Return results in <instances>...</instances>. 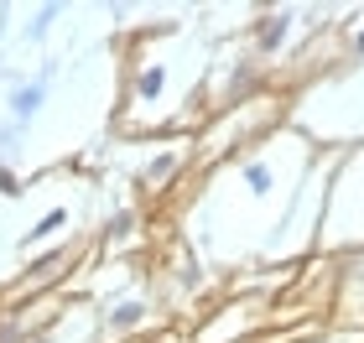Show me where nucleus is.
I'll list each match as a JSON object with an SVG mask.
<instances>
[{
  "mask_svg": "<svg viewBox=\"0 0 364 343\" xmlns=\"http://www.w3.org/2000/svg\"><path fill=\"white\" fill-rule=\"evenodd\" d=\"M291 26H296V11H260L255 21H250V42H255V62H266V58H276L281 47L291 42Z\"/></svg>",
  "mask_w": 364,
  "mask_h": 343,
  "instance_id": "obj_1",
  "label": "nucleus"
},
{
  "mask_svg": "<svg viewBox=\"0 0 364 343\" xmlns=\"http://www.w3.org/2000/svg\"><path fill=\"white\" fill-rule=\"evenodd\" d=\"M151 322V302L146 297H125V302H114L109 312H105V333L109 338H125V333H136Z\"/></svg>",
  "mask_w": 364,
  "mask_h": 343,
  "instance_id": "obj_2",
  "label": "nucleus"
},
{
  "mask_svg": "<svg viewBox=\"0 0 364 343\" xmlns=\"http://www.w3.org/2000/svg\"><path fill=\"white\" fill-rule=\"evenodd\" d=\"M177 172H182V151H177V146H161V151H156V156H151V161H146V167L136 172V183H141L146 192H161V187H167Z\"/></svg>",
  "mask_w": 364,
  "mask_h": 343,
  "instance_id": "obj_3",
  "label": "nucleus"
},
{
  "mask_svg": "<svg viewBox=\"0 0 364 343\" xmlns=\"http://www.w3.org/2000/svg\"><path fill=\"white\" fill-rule=\"evenodd\" d=\"M6 104H11V120H16V125H26L31 114H37V109L47 104V78H31V84H16V89L6 94Z\"/></svg>",
  "mask_w": 364,
  "mask_h": 343,
  "instance_id": "obj_4",
  "label": "nucleus"
},
{
  "mask_svg": "<svg viewBox=\"0 0 364 343\" xmlns=\"http://www.w3.org/2000/svg\"><path fill=\"white\" fill-rule=\"evenodd\" d=\"M161 89H167V62H141L130 78V104H156Z\"/></svg>",
  "mask_w": 364,
  "mask_h": 343,
  "instance_id": "obj_5",
  "label": "nucleus"
},
{
  "mask_svg": "<svg viewBox=\"0 0 364 343\" xmlns=\"http://www.w3.org/2000/svg\"><path fill=\"white\" fill-rule=\"evenodd\" d=\"M240 183L250 187V198H271L276 192V167L266 156H250V161H240Z\"/></svg>",
  "mask_w": 364,
  "mask_h": 343,
  "instance_id": "obj_6",
  "label": "nucleus"
},
{
  "mask_svg": "<svg viewBox=\"0 0 364 343\" xmlns=\"http://www.w3.org/2000/svg\"><path fill=\"white\" fill-rule=\"evenodd\" d=\"M63 224H68V208H47V214H42V224H37V229H26V239H21V244H37V239H53V234H58V229H63Z\"/></svg>",
  "mask_w": 364,
  "mask_h": 343,
  "instance_id": "obj_7",
  "label": "nucleus"
},
{
  "mask_svg": "<svg viewBox=\"0 0 364 343\" xmlns=\"http://www.w3.org/2000/svg\"><path fill=\"white\" fill-rule=\"evenodd\" d=\"M177 286H182V291H198V286H203V266H198L193 250H182V260H177Z\"/></svg>",
  "mask_w": 364,
  "mask_h": 343,
  "instance_id": "obj_8",
  "label": "nucleus"
},
{
  "mask_svg": "<svg viewBox=\"0 0 364 343\" xmlns=\"http://www.w3.org/2000/svg\"><path fill=\"white\" fill-rule=\"evenodd\" d=\"M130 229H136V214H130V208H120V214L109 219V239H125Z\"/></svg>",
  "mask_w": 364,
  "mask_h": 343,
  "instance_id": "obj_9",
  "label": "nucleus"
},
{
  "mask_svg": "<svg viewBox=\"0 0 364 343\" xmlns=\"http://www.w3.org/2000/svg\"><path fill=\"white\" fill-rule=\"evenodd\" d=\"M53 16H63V6H42V11H37V21H31V37H42V31L53 26Z\"/></svg>",
  "mask_w": 364,
  "mask_h": 343,
  "instance_id": "obj_10",
  "label": "nucleus"
},
{
  "mask_svg": "<svg viewBox=\"0 0 364 343\" xmlns=\"http://www.w3.org/2000/svg\"><path fill=\"white\" fill-rule=\"evenodd\" d=\"M0 192H6V198H16V192H21V177H16L11 167H0Z\"/></svg>",
  "mask_w": 364,
  "mask_h": 343,
  "instance_id": "obj_11",
  "label": "nucleus"
},
{
  "mask_svg": "<svg viewBox=\"0 0 364 343\" xmlns=\"http://www.w3.org/2000/svg\"><path fill=\"white\" fill-rule=\"evenodd\" d=\"M354 53H364V26L354 31Z\"/></svg>",
  "mask_w": 364,
  "mask_h": 343,
  "instance_id": "obj_12",
  "label": "nucleus"
},
{
  "mask_svg": "<svg viewBox=\"0 0 364 343\" xmlns=\"http://www.w3.org/2000/svg\"><path fill=\"white\" fill-rule=\"evenodd\" d=\"M26 343H58V338L53 333H37V338H26Z\"/></svg>",
  "mask_w": 364,
  "mask_h": 343,
  "instance_id": "obj_13",
  "label": "nucleus"
},
{
  "mask_svg": "<svg viewBox=\"0 0 364 343\" xmlns=\"http://www.w3.org/2000/svg\"><path fill=\"white\" fill-rule=\"evenodd\" d=\"M323 343H364V338H323Z\"/></svg>",
  "mask_w": 364,
  "mask_h": 343,
  "instance_id": "obj_14",
  "label": "nucleus"
}]
</instances>
